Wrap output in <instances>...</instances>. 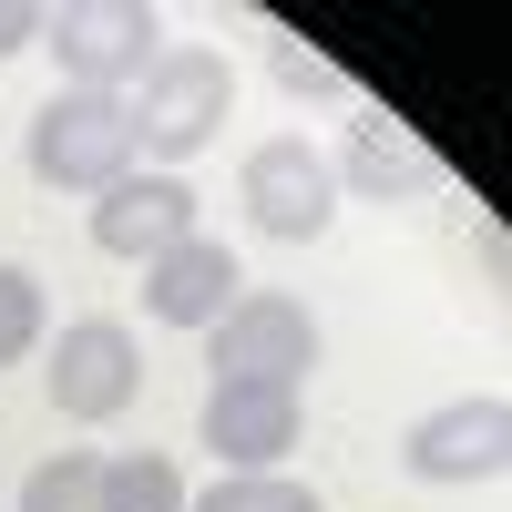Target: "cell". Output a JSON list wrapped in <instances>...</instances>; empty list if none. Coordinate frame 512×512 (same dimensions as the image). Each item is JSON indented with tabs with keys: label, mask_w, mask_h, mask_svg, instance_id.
Returning a JSON list of instances; mask_svg holds the SVG:
<instances>
[{
	"label": "cell",
	"mask_w": 512,
	"mask_h": 512,
	"mask_svg": "<svg viewBox=\"0 0 512 512\" xmlns=\"http://www.w3.org/2000/svg\"><path fill=\"white\" fill-rule=\"evenodd\" d=\"M21 349H41V277L0 267V369H11Z\"/></svg>",
	"instance_id": "cell-14"
},
{
	"label": "cell",
	"mask_w": 512,
	"mask_h": 512,
	"mask_svg": "<svg viewBox=\"0 0 512 512\" xmlns=\"http://www.w3.org/2000/svg\"><path fill=\"white\" fill-rule=\"evenodd\" d=\"M226 103H236L226 52H154L144 93L123 103V113H134V144H154V154H195V144L226 123Z\"/></svg>",
	"instance_id": "cell-3"
},
{
	"label": "cell",
	"mask_w": 512,
	"mask_h": 512,
	"mask_svg": "<svg viewBox=\"0 0 512 512\" xmlns=\"http://www.w3.org/2000/svg\"><path fill=\"white\" fill-rule=\"evenodd\" d=\"M216 338V379H256V390H297V379L318 369V318L297 308V297H236V308L205 328Z\"/></svg>",
	"instance_id": "cell-5"
},
{
	"label": "cell",
	"mask_w": 512,
	"mask_h": 512,
	"mask_svg": "<svg viewBox=\"0 0 512 512\" xmlns=\"http://www.w3.org/2000/svg\"><path fill=\"white\" fill-rule=\"evenodd\" d=\"M400 472L410 482H502L512 472V410L502 400H451L431 420H410Z\"/></svg>",
	"instance_id": "cell-7"
},
{
	"label": "cell",
	"mask_w": 512,
	"mask_h": 512,
	"mask_svg": "<svg viewBox=\"0 0 512 512\" xmlns=\"http://www.w3.org/2000/svg\"><path fill=\"white\" fill-rule=\"evenodd\" d=\"M236 246H216V236H185V246H164L154 267H144V308L164 318V328H216L226 308H236Z\"/></svg>",
	"instance_id": "cell-10"
},
{
	"label": "cell",
	"mask_w": 512,
	"mask_h": 512,
	"mask_svg": "<svg viewBox=\"0 0 512 512\" xmlns=\"http://www.w3.org/2000/svg\"><path fill=\"white\" fill-rule=\"evenodd\" d=\"M185 512H318V492L308 482H287V472H226L205 502H185Z\"/></svg>",
	"instance_id": "cell-13"
},
{
	"label": "cell",
	"mask_w": 512,
	"mask_h": 512,
	"mask_svg": "<svg viewBox=\"0 0 512 512\" xmlns=\"http://www.w3.org/2000/svg\"><path fill=\"white\" fill-rule=\"evenodd\" d=\"M349 175H359L369 195H410V185H420V164H410L390 134H359V144H349Z\"/></svg>",
	"instance_id": "cell-15"
},
{
	"label": "cell",
	"mask_w": 512,
	"mask_h": 512,
	"mask_svg": "<svg viewBox=\"0 0 512 512\" xmlns=\"http://www.w3.org/2000/svg\"><path fill=\"white\" fill-rule=\"evenodd\" d=\"M31 175L82 185V195L123 185L134 175V113H123V93H52L31 113Z\"/></svg>",
	"instance_id": "cell-1"
},
{
	"label": "cell",
	"mask_w": 512,
	"mask_h": 512,
	"mask_svg": "<svg viewBox=\"0 0 512 512\" xmlns=\"http://www.w3.org/2000/svg\"><path fill=\"white\" fill-rule=\"evenodd\" d=\"M205 451H216L226 472H277V451H297V390L216 379V390H205Z\"/></svg>",
	"instance_id": "cell-9"
},
{
	"label": "cell",
	"mask_w": 512,
	"mask_h": 512,
	"mask_svg": "<svg viewBox=\"0 0 512 512\" xmlns=\"http://www.w3.org/2000/svg\"><path fill=\"white\" fill-rule=\"evenodd\" d=\"M103 512H185V472L164 451H123L103 461Z\"/></svg>",
	"instance_id": "cell-11"
},
{
	"label": "cell",
	"mask_w": 512,
	"mask_h": 512,
	"mask_svg": "<svg viewBox=\"0 0 512 512\" xmlns=\"http://www.w3.org/2000/svg\"><path fill=\"white\" fill-rule=\"evenodd\" d=\"M41 41L62 62V93H123V82L154 72L164 21L144 0H62V21H41Z\"/></svg>",
	"instance_id": "cell-2"
},
{
	"label": "cell",
	"mask_w": 512,
	"mask_h": 512,
	"mask_svg": "<svg viewBox=\"0 0 512 512\" xmlns=\"http://www.w3.org/2000/svg\"><path fill=\"white\" fill-rule=\"evenodd\" d=\"M144 390V349L123 318H72L52 338V410L62 420H123Z\"/></svg>",
	"instance_id": "cell-6"
},
{
	"label": "cell",
	"mask_w": 512,
	"mask_h": 512,
	"mask_svg": "<svg viewBox=\"0 0 512 512\" xmlns=\"http://www.w3.org/2000/svg\"><path fill=\"white\" fill-rule=\"evenodd\" d=\"M21 41H41V11H31V0H0V62H11Z\"/></svg>",
	"instance_id": "cell-16"
},
{
	"label": "cell",
	"mask_w": 512,
	"mask_h": 512,
	"mask_svg": "<svg viewBox=\"0 0 512 512\" xmlns=\"http://www.w3.org/2000/svg\"><path fill=\"white\" fill-rule=\"evenodd\" d=\"M236 195H246V216L267 226V236L308 246V236H328V216H338V164H328L308 134H277V144H256V154H246Z\"/></svg>",
	"instance_id": "cell-4"
},
{
	"label": "cell",
	"mask_w": 512,
	"mask_h": 512,
	"mask_svg": "<svg viewBox=\"0 0 512 512\" xmlns=\"http://www.w3.org/2000/svg\"><path fill=\"white\" fill-rule=\"evenodd\" d=\"M21 512H103V461L93 451H62L21 482Z\"/></svg>",
	"instance_id": "cell-12"
},
{
	"label": "cell",
	"mask_w": 512,
	"mask_h": 512,
	"mask_svg": "<svg viewBox=\"0 0 512 512\" xmlns=\"http://www.w3.org/2000/svg\"><path fill=\"white\" fill-rule=\"evenodd\" d=\"M185 236H195V185L185 175H123L93 205V246L103 256H134V267H154V256L185 246Z\"/></svg>",
	"instance_id": "cell-8"
}]
</instances>
